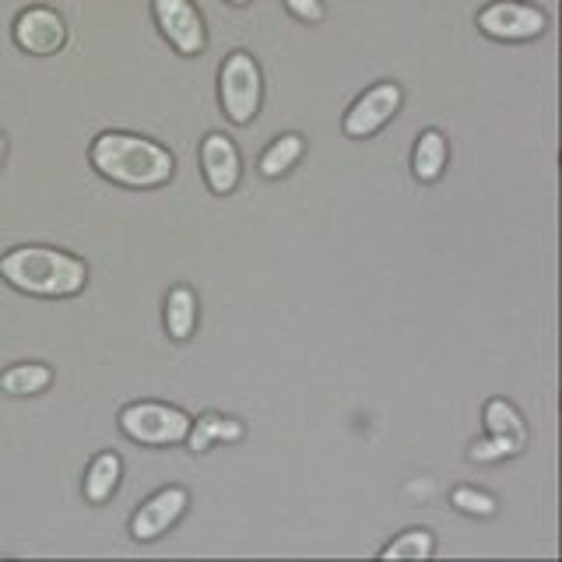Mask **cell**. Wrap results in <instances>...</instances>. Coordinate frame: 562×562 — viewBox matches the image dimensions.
I'll list each match as a JSON object with an SVG mask.
<instances>
[{
    "label": "cell",
    "instance_id": "6da1fadb",
    "mask_svg": "<svg viewBox=\"0 0 562 562\" xmlns=\"http://www.w3.org/2000/svg\"><path fill=\"white\" fill-rule=\"evenodd\" d=\"M92 169L105 176L110 183L131 187V190H155L166 187L176 172V158L151 137L105 131L92 140Z\"/></svg>",
    "mask_w": 562,
    "mask_h": 562
},
{
    "label": "cell",
    "instance_id": "7a4b0ae2",
    "mask_svg": "<svg viewBox=\"0 0 562 562\" xmlns=\"http://www.w3.org/2000/svg\"><path fill=\"white\" fill-rule=\"evenodd\" d=\"M0 274L18 292L40 299H67L88 285L85 260L53 250V246H18V250L0 257Z\"/></svg>",
    "mask_w": 562,
    "mask_h": 562
},
{
    "label": "cell",
    "instance_id": "3957f363",
    "mask_svg": "<svg viewBox=\"0 0 562 562\" xmlns=\"http://www.w3.org/2000/svg\"><path fill=\"white\" fill-rule=\"evenodd\" d=\"M260 99H263L260 64L243 49L228 53L222 70H218V102H222L225 116L233 120L236 127H246V123L257 120Z\"/></svg>",
    "mask_w": 562,
    "mask_h": 562
},
{
    "label": "cell",
    "instance_id": "277c9868",
    "mask_svg": "<svg viewBox=\"0 0 562 562\" xmlns=\"http://www.w3.org/2000/svg\"><path fill=\"white\" fill-rule=\"evenodd\" d=\"M190 415L172 408V404H158V401H134L120 412V429L134 443L145 447H172L183 443L190 432Z\"/></svg>",
    "mask_w": 562,
    "mask_h": 562
},
{
    "label": "cell",
    "instance_id": "5b68a950",
    "mask_svg": "<svg viewBox=\"0 0 562 562\" xmlns=\"http://www.w3.org/2000/svg\"><path fill=\"white\" fill-rule=\"evenodd\" d=\"M479 29L488 40H499V43H527L544 35L549 14L538 4H524V0H492L488 8L479 11Z\"/></svg>",
    "mask_w": 562,
    "mask_h": 562
},
{
    "label": "cell",
    "instance_id": "8992f818",
    "mask_svg": "<svg viewBox=\"0 0 562 562\" xmlns=\"http://www.w3.org/2000/svg\"><path fill=\"white\" fill-rule=\"evenodd\" d=\"M151 14L158 32L166 35V43L180 53V57H201L207 46L204 14L193 0H151Z\"/></svg>",
    "mask_w": 562,
    "mask_h": 562
},
{
    "label": "cell",
    "instance_id": "52a82bcc",
    "mask_svg": "<svg viewBox=\"0 0 562 562\" xmlns=\"http://www.w3.org/2000/svg\"><path fill=\"white\" fill-rule=\"evenodd\" d=\"M404 105V92L397 81H380L373 88H366V92L351 102V110L345 113L341 120V131L356 140H366L380 134L386 123H391Z\"/></svg>",
    "mask_w": 562,
    "mask_h": 562
},
{
    "label": "cell",
    "instance_id": "ba28073f",
    "mask_svg": "<svg viewBox=\"0 0 562 562\" xmlns=\"http://www.w3.org/2000/svg\"><path fill=\"white\" fill-rule=\"evenodd\" d=\"M14 43L29 57H53L67 46V25L53 8H25L14 18Z\"/></svg>",
    "mask_w": 562,
    "mask_h": 562
},
{
    "label": "cell",
    "instance_id": "9c48e42d",
    "mask_svg": "<svg viewBox=\"0 0 562 562\" xmlns=\"http://www.w3.org/2000/svg\"><path fill=\"white\" fill-rule=\"evenodd\" d=\"M187 506H190L187 488H180V485L158 488L151 499L140 503V509H137L134 520H131L134 541H155V538H162L169 527L187 514Z\"/></svg>",
    "mask_w": 562,
    "mask_h": 562
},
{
    "label": "cell",
    "instance_id": "30bf717a",
    "mask_svg": "<svg viewBox=\"0 0 562 562\" xmlns=\"http://www.w3.org/2000/svg\"><path fill=\"white\" fill-rule=\"evenodd\" d=\"M201 169H204V183L211 193H218V198H228L236 187H239V151L233 145V137L225 134H207L201 140Z\"/></svg>",
    "mask_w": 562,
    "mask_h": 562
},
{
    "label": "cell",
    "instance_id": "8fae6325",
    "mask_svg": "<svg viewBox=\"0 0 562 562\" xmlns=\"http://www.w3.org/2000/svg\"><path fill=\"white\" fill-rule=\"evenodd\" d=\"M447 137L439 131H422L415 140V155H412V172L418 183H436L447 169Z\"/></svg>",
    "mask_w": 562,
    "mask_h": 562
},
{
    "label": "cell",
    "instance_id": "7c38bea8",
    "mask_svg": "<svg viewBox=\"0 0 562 562\" xmlns=\"http://www.w3.org/2000/svg\"><path fill=\"white\" fill-rule=\"evenodd\" d=\"M120 474H123V461L113 453V450H105L99 453L92 464H88L85 471V499L88 503H105V499H113V492L120 488Z\"/></svg>",
    "mask_w": 562,
    "mask_h": 562
},
{
    "label": "cell",
    "instance_id": "4fadbf2b",
    "mask_svg": "<svg viewBox=\"0 0 562 562\" xmlns=\"http://www.w3.org/2000/svg\"><path fill=\"white\" fill-rule=\"evenodd\" d=\"M198 327V295L187 285H176L166 295V330L172 341H187Z\"/></svg>",
    "mask_w": 562,
    "mask_h": 562
},
{
    "label": "cell",
    "instance_id": "5bb4252c",
    "mask_svg": "<svg viewBox=\"0 0 562 562\" xmlns=\"http://www.w3.org/2000/svg\"><path fill=\"white\" fill-rule=\"evenodd\" d=\"M49 383H53V369L43 362H22V366H11L8 373H0V391L14 397L43 394Z\"/></svg>",
    "mask_w": 562,
    "mask_h": 562
},
{
    "label": "cell",
    "instance_id": "9a60e30c",
    "mask_svg": "<svg viewBox=\"0 0 562 562\" xmlns=\"http://www.w3.org/2000/svg\"><path fill=\"white\" fill-rule=\"evenodd\" d=\"M303 148H306V140L299 137V134H281L274 137L268 151L260 155V172H263V180H281L299 158H303Z\"/></svg>",
    "mask_w": 562,
    "mask_h": 562
},
{
    "label": "cell",
    "instance_id": "2e32d148",
    "mask_svg": "<svg viewBox=\"0 0 562 562\" xmlns=\"http://www.w3.org/2000/svg\"><path fill=\"white\" fill-rule=\"evenodd\" d=\"M380 555L383 559H432L436 538H432V531H426V527H412V531L397 535Z\"/></svg>",
    "mask_w": 562,
    "mask_h": 562
},
{
    "label": "cell",
    "instance_id": "e0dca14e",
    "mask_svg": "<svg viewBox=\"0 0 562 562\" xmlns=\"http://www.w3.org/2000/svg\"><path fill=\"white\" fill-rule=\"evenodd\" d=\"M485 429L496 432V436H514L517 443H524V418L509 401L503 397H492L485 404Z\"/></svg>",
    "mask_w": 562,
    "mask_h": 562
},
{
    "label": "cell",
    "instance_id": "ac0fdd59",
    "mask_svg": "<svg viewBox=\"0 0 562 562\" xmlns=\"http://www.w3.org/2000/svg\"><path fill=\"white\" fill-rule=\"evenodd\" d=\"M187 439H190L193 450H207L211 443H215V439H243V426H239V422H233V418L207 415V418L198 422V426H190Z\"/></svg>",
    "mask_w": 562,
    "mask_h": 562
},
{
    "label": "cell",
    "instance_id": "d6986e66",
    "mask_svg": "<svg viewBox=\"0 0 562 562\" xmlns=\"http://www.w3.org/2000/svg\"><path fill=\"white\" fill-rule=\"evenodd\" d=\"M524 443H517L514 436H496L488 432L485 439H479V443L471 447V461L479 464H492V461H506V457H514Z\"/></svg>",
    "mask_w": 562,
    "mask_h": 562
},
{
    "label": "cell",
    "instance_id": "ffe728a7",
    "mask_svg": "<svg viewBox=\"0 0 562 562\" xmlns=\"http://www.w3.org/2000/svg\"><path fill=\"white\" fill-rule=\"evenodd\" d=\"M450 503L468 517H492V514H496V499L485 496V492H479V488H468V485L453 488Z\"/></svg>",
    "mask_w": 562,
    "mask_h": 562
},
{
    "label": "cell",
    "instance_id": "44dd1931",
    "mask_svg": "<svg viewBox=\"0 0 562 562\" xmlns=\"http://www.w3.org/2000/svg\"><path fill=\"white\" fill-rule=\"evenodd\" d=\"M285 8L299 18V22H324V4L321 0H285Z\"/></svg>",
    "mask_w": 562,
    "mask_h": 562
},
{
    "label": "cell",
    "instance_id": "7402d4cb",
    "mask_svg": "<svg viewBox=\"0 0 562 562\" xmlns=\"http://www.w3.org/2000/svg\"><path fill=\"white\" fill-rule=\"evenodd\" d=\"M4 155H8V140H4V134H0V162H4Z\"/></svg>",
    "mask_w": 562,
    "mask_h": 562
},
{
    "label": "cell",
    "instance_id": "603a6c76",
    "mask_svg": "<svg viewBox=\"0 0 562 562\" xmlns=\"http://www.w3.org/2000/svg\"><path fill=\"white\" fill-rule=\"evenodd\" d=\"M225 4H233V8H246L250 0H225Z\"/></svg>",
    "mask_w": 562,
    "mask_h": 562
}]
</instances>
